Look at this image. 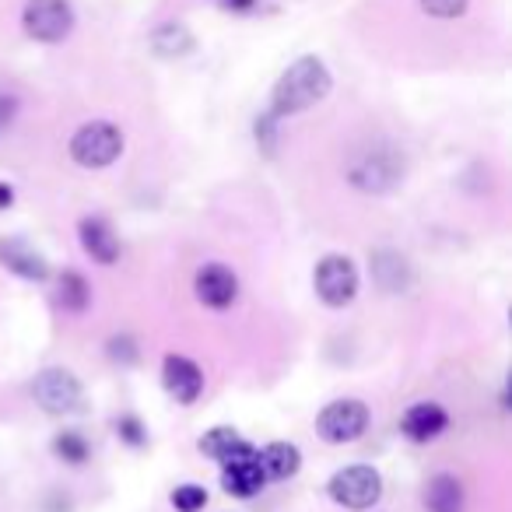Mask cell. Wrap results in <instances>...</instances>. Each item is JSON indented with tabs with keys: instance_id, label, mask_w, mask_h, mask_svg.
Wrapping results in <instances>:
<instances>
[{
	"instance_id": "6da1fadb",
	"label": "cell",
	"mask_w": 512,
	"mask_h": 512,
	"mask_svg": "<svg viewBox=\"0 0 512 512\" xmlns=\"http://www.w3.org/2000/svg\"><path fill=\"white\" fill-rule=\"evenodd\" d=\"M334 88V78H330L327 64L320 57H299L295 64L285 67L278 81H274L271 92V109L267 113L285 120V116H299L306 109H313L316 102H323Z\"/></svg>"
},
{
	"instance_id": "7a4b0ae2",
	"label": "cell",
	"mask_w": 512,
	"mask_h": 512,
	"mask_svg": "<svg viewBox=\"0 0 512 512\" xmlns=\"http://www.w3.org/2000/svg\"><path fill=\"white\" fill-rule=\"evenodd\" d=\"M123 155V134L116 123L92 120L85 127L74 130L71 137V158L81 169H106Z\"/></svg>"
},
{
	"instance_id": "3957f363",
	"label": "cell",
	"mask_w": 512,
	"mask_h": 512,
	"mask_svg": "<svg viewBox=\"0 0 512 512\" xmlns=\"http://www.w3.org/2000/svg\"><path fill=\"white\" fill-rule=\"evenodd\" d=\"M32 400L53 418H67L85 411V386L67 369H43L32 379Z\"/></svg>"
},
{
	"instance_id": "277c9868",
	"label": "cell",
	"mask_w": 512,
	"mask_h": 512,
	"mask_svg": "<svg viewBox=\"0 0 512 512\" xmlns=\"http://www.w3.org/2000/svg\"><path fill=\"white\" fill-rule=\"evenodd\" d=\"M327 491L344 509L369 512L372 505L383 498V477H379V470L369 467V463H351V467H341L330 477Z\"/></svg>"
},
{
	"instance_id": "5b68a950",
	"label": "cell",
	"mask_w": 512,
	"mask_h": 512,
	"mask_svg": "<svg viewBox=\"0 0 512 512\" xmlns=\"http://www.w3.org/2000/svg\"><path fill=\"white\" fill-rule=\"evenodd\" d=\"M404 176V162L397 158L393 148H365L351 158L348 165V183L365 193H390Z\"/></svg>"
},
{
	"instance_id": "8992f818",
	"label": "cell",
	"mask_w": 512,
	"mask_h": 512,
	"mask_svg": "<svg viewBox=\"0 0 512 512\" xmlns=\"http://www.w3.org/2000/svg\"><path fill=\"white\" fill-rule=\"evenodd\" d=\"M74 8L71 0H25L22 8V29L29 39L46 46L64 43L74 32Z\"/></svg>"
},
{
	"instance_id": "52a82bcc",
	"label": "cell",
	"mask_w": 512,
	"mask_h": 512,
	"mask_svg": "<svg viewBox=\"0 0 512 512\" xmlns=\"http://www.w3.org/2000/svg\"><path fill=\"white\" fill-rule=\"evenodd\" d=\"M313 288L323 306H330V309L351 306L358 295V267L351 264V256H344V253L323 256L313 271Z\"/></svg>"
},
{
	"instance_id": "ba28073f",
	"label": "cell",
	"mask_w": 512,
	"mask_h": 512,
	"mask_svg": "<svg viewBox=\"0 0 512 512\" xmlns=\"http://www.w3.org/2000/svg\"><path fill=\"white\" fill-rule=\"evenodd\" d=\"M365 428H369V407L362 400H334L316 418V432L330 446H344V442L362 439Z\"/></svg>"
},
{
	"instance_id": "9c48e42d",
	"label": "cell",
	"mask_w": 512,
	"mask_h": 512,
	"mask_svg": "<svg viewBox=\"0 0 512 512\" xmlns=\"http://www.w3.org/2000/svg\"><path fill=\"white\" fill-rule=\"evenodd\" d=\"M193 292L207 309H228L239 299V278L225 264H204L193 278Z\"/></svg>"
},
{
	"instance_id": "30bf717a",
	"label": "cell",
	"mask_w": 512,
	"mask_h": 512,
	"mask_svg": "<svg viewBox=\"0 0 512 512\" xmlns=\"http://www.w3.org/2000/svg\"><path fill=\"white\" fill-rule=\"evenodd\" d=\"M162 383L169 397H176V404H193L204 393V372L186 355H169L162 362Z\"/></svg>"
},
{
	"instance_id": "8fae6325",
	"label": "cell",
	"mask_w": 512,
	"mask_h": 512,
	"mask_svg": "<svg viewBox=\"0 0 512 512\" xmlns=\"http://www.w3.org/2000/svg\"><path fill=\"white\" fill-rule=\"evenodd\" d=\"M0 264L25 281L50 278V260L29 239H0Z\"/></svg>"
},
{
	"instance_id": "7c38bea8",
	"label": "cell",
	"mask_w": 512,
	"mask_h": 512,
	"mask_svg": "<svg viewBox=\"0 0 512 512\" xmlns=\"http://www.w3.org/2000/svg\"><path fill=\"white\" fill-rule=\"evenodd\" d=\"M264 484H267V474H264V467H260V456L256 453L239 456V460H232V463H221V488L232 498L260 495Z\"/></svg>"
},
{
	"instance_id": "4fadbf2b",
	"label": "cell",
	"mask_w": 512,
	"mask_h": 512,
	"mask_svg": "<svg viewBox=\"0 0 512 512\" xmlns=\"http://www.w3.org/2000/svg\"><path fill=\"white\" fill-rule=\"evenodd\" d=\"M400 428H404V435L411 442H435L449 428V414H446V407H442V404L421 400V404L407 407Z\"/></svg>"
},
{
	"instance_id": "5bb4252c",
	"label": "cell",
	"mask_w": 512,
	"mask_h": 512,
	"mask_svg": "<svg viewBox=\"0 0 512 512\" xmlns=\"http://www.w3.org/2000/svg\"><path fill=\"white\" fill-rule=\"evenodd\" d=\"M78 235H81L85 253L92 256L95 264L113 267L116 260H120V239H116L113 225H109L106 218H81Z\"/></svg>"
},
{
	"instance_id": "9a60e30c",
	"label": "cell",
	"mask_w": 512,
	"mask_h": 512,
	"mask_svg": "<svg viewBox=\"0 0 512 512\" xmlns=\"http://www.w3.org/2000/svg\"><path fill=\"white\" fill-rule=\"evenodd\" d=\"M256 456H260V467H264L267 481H288L302 467V453L292 442H271V446L256 449Z\"/></svg>"
},
{
	"instance_id": "2e32d148",
	"label": "cell",
	"mask_w": 512,
	"mask_h": 512,
	"mask_svg": "<svg viewBox=\"0 0 512 512\" xmlns=\"http://www.w3.org/2000/svg\"><path fill=\"white\" fill-rule=\"evenodd\" d=\"M200 449H204V453L211 456V460H218V463H232V460H239V456L256 453V449L249 446V442L242 439L235 428H225V425L211 428V432L200 439Z\"/></svg>"
},
{
	"instance_id": "e0dca14e",
	"label": "cell",
	"mask_w": 512,
	"mask_h": 512,
	"mask_svg": "<svg viewBox=\"0 0 512 512\" xmlns=\"http://www.w3.org/2000/svg\"><path fill=\"white\" fill-rule=\"evenodd\" d=\"M193 46H197L193 32L186 29V25H179V22H165V25H158V29L151 32V50H155L158 57H165V60L186 57V53H193Z\"/></svg>"
},
{
	"instance_id": "ac0fdd59",
	"label": "cell",
	"mask_w": 512,
	"mask_h": 512,
	"mask_svg": "<svg viewBox=\"0 0 512 512\" xmlns=\"http://www.w3.org/2000/svg\"><path fill=\"white\" fill-rule=\"evenodd\" d=\"M428 512H463V484L453 474H435L425 488Z\"/></svg>"
},
{
	"instance_id": "d6986e66",
	"label": "cell",
	"mask_w": 512,
	"mask_h": 512,
	"mask_svg": "<svg viewBox=\"0 0 512 512\" xmlns=\"http://www.w3.org/2000/svg\"><path fill=\"white\" fill-rule=\"evenodd\" d=\"M57 302L64 306V313H85V309L92 306V285H88L78 271H64L60 274Z\"/></svg>"
},
{
	"instance_id": "ffe728a7",
	"label": "cell",
	"mask_w": 512,
	"mask_h": 512,
	"mask_svg": "<svg viewBox=\"0 0 512 512\" xmlns=\"http://www.w3.org/2000/svg\"><path fill=\"white\" fill-rule=\"evenodd\" d=\"M376 281L386 288V292H400V288L407 285V260L400 253H390V249H383V253H376Z\"/></svg>"
},
{
	"instance_id": "44dd1931",
	"label": "cell",
	"mask_w": 512,
	"mask_h": 512,
	"mask_svg": "<svg viewBox=\"0 0 512 512\" xmlns=\"http://www.w3.org/2000/svg\"><path fill=\"white\" fill-rule=\"evenodd\" d=\"M53 453H57L60 460L71 463V467H81L92 449H88V439L81 432H60L57 439H53Z\"/></svg>"
},
{
	"instance_id": "7402d4cb",
	"label": "cell",
	"mask_w": 512,
	"mask_h": 512,
	"mask_svg": "<svg viewBox=\"0 0 512 512\" xmlns=\"http://www.w3.org/2000/svg\"><path fill=\"white\" fill-rule=\"evenodd\" d=\"M418 4L428 18H439V22H456L470 8V0H418Z\"/></svg>"
},
{
	"instance_id": "603a6c76",
	"label": "cell",
	"mask_w": 512,
	"mask_h": 512,
	"mask_svg": "<svg viewBox=\"0 0 512 512\" xmlns=\"http://www.w3.org/2000/svg\"><path fill=\"white\" fill-rule=\"evenodd\" d=\"M172 505H176V512H200L207 505V488H200V484H179L172 491Z\"/></svg>"
},
{
	"instance_id": "cb8c5ba5",
	"label": "cell",
	"mask_w": 512,
	"mask_h": 512,
	"mask_svg": "<svg viewBox=\"0 0 512 512\" xmlns=\"http://www.w3.org/2000/svg\"><path fill=\"white\" fill-rule=\"evenodd\" d=\"M274 137H278V116L264 113L260 120H256V141L264 144L267 155H274Z\"/></svg>"
},
{
	"instance_id": "d4e9b609",
	"label": "cell",
	"mask_w": 512,
	"mask_h": 512,
	"mask_svg": "<svg viewBox=\"0 0 512 512\" xmlns=\"http://www.w3.org/2000/svg\"><path fill=\"white\" fill-rule=\"evenodd\" d=\"M116 428H120V435L130 442V446H144V442H148V435H144L141 418H134V414H123V418L116 421Z\"/></svg>"
},
{
	"instance_id": "484cf974",
	"label": "cell",
	"mask_w": 512,
	"mask_h": 512,
	"mask_svg": "<svg viewBox=\"0 0 512 512\" xmlns=\"http://www.w3.org/2000/svg\"><path fill=\"white\" fill-rule=\"evenodd\" d=\"M109 348H113V358H120L123 365L137 362V351H134V341H130V337H120V341H113Z\"/></svg>"
},
{
	"instance_id": "4316f807",
	"label": "cell",
	"mask_w": 512,
	"mask_h": 512,
	"mask_svg": "<svg viewBox=\"0 0 512 512\" xmlns=\"http://www.w3.org/2000/svg\"><path fill=\"white\" fill-rule=\"evenodd\" d=\"M214 4H218V8H225V11H253L256 8V0H214Z\"/></svg>"
},
{
	"instance_id": "83f0119b",
	"label": "cell",
	"mask_w": 512,
	"mask_h": 512,
	"mask_svg": "<svg viewBox=\"0 0 512 512\" xmlns=\"http://www.w3.org/2000/svg\"><path fill=\"white\" fill-rule=\"evenodd\" d=\"M15 204V190H11L8 183H0V211H4V207H11Z\"/></svg>"
}]
</instances>
